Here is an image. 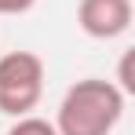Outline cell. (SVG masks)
<instances>
[{
    "mask_svg": "<svg viewBox=\"0 0 135 135\" xmlns=\"http://www.w3.org/2000/svg\"><path fill=\"white\" fill-rule=\"evenodd\" d=\"M124 117V91L113 80L84 77L62 95L55 113L59 135H113Z\"/></svg>",
    "mask_w": 135,
    "mask_h": 135,
    "instance_id": "obj_1",
    "label": "cell"
},
{
    "mask_svg": "<svg viewBox=\"0 0 135 135\" xmlns=\"http://www.w3.org/2000/svg\"><path fill=\"white\" fill-rule=\"evenodd\" d=\"M44 95V59L33 51H7L0 59V113L26 117Z\"/></svg>",
    "mask_w": 135,
    "mask_h": 135,
    "instance_id": "obj_2",
    "label": "cell"
},
{
    "mask_svg": "<svg viewBox=\"0 0 135 135\" xmlns=\"http://www.w3.org/2000/svg\"><path fill=\"white\" fill-rule=\"evenodd\" d=\"M77 22L95 40H113L132 26V0H80Z\"/></svg>",
    "mask_w": 135,
    "mask_h": 135,
    "instance_id": "obj_3",
    "label": "cell"
},
{
    "mask_svg": "<svg viewBox=\"0 0 135 135\" xmlns=\"http://www.w3.org/2000/svg\"><path fill=\"white\" fill-rule=\"evenodd\" d=\"M7 135H59V132H55V124H51V120L26 113V117H15V124L7 128Z\"/></svg>",
    "mask_w": 135,
    "mask_h": 135,
    "instance_id": "obj_4",
    "label": "cell"
},
{
    "mask_svg": "<svg viewBox=\"0 0 135 135\" xmlns=\"http://www.w3.org/2000/svg\"><path fill=\"white\" fill-rule=\"evenodd\" d=\"M37 0H0V15H26Z\"/></svg>",
    "mask_w": 135,
    "mask_h": 135,
    "instance_id": "obj_5",
    "label": "cell"
}]
</instances>
